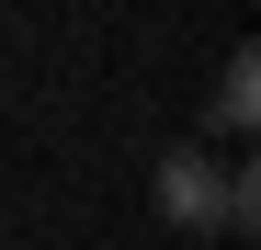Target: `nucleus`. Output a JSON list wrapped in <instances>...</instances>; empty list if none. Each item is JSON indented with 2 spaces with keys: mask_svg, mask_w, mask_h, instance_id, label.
I'll use <instances>...</instances> for the list:
<instances>
[{
  "mask_svg": "<svg viewBox=\"0 0 261 250\" xmlns=\"http://www.w3.org/2000/svg\"><path fill=\"white\" fill-rule=\"evenodd\" d=\"M216 125H227V137H250V125H261V57H250V46L216 68Z\"/></svg>",
  "mask_w": 261,
  "mask_h": 250,
  "instance_id": "f03ea898",
  "label": "nucleus"
},
{
  "mask_svg": "<svg viewBox=\"0 0 261 250\" xmlns=\"http://www.w3.org/2000/svg\"><path fill=\"white\" fill-rule=\"evenodd\" d=\"M159 216L170 228H227V159H204V148H159Z\"/></svg>",
  "mask_w": 261,
  "mask_h": 250,
  "instance_id": "f257e3e1",
  "label": "nucleus"
}]
</instances>
